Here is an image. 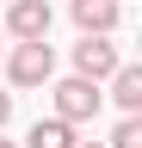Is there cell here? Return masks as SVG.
Returning <instances> with one entry per match:
<instances>
[{
    "mask_svg": "<svg viewBox=\"0 0 142 148\" xmlns=\"http://www.w3.org/2000/svg\"><path fill=\"white\" fill-rule=\"evenodd\" d=\"M49 74H56V49H49V37H19V49L6 56V80H12V86H43Z\"/></svg>",
    "mask_w": 142,
    "mask_h": 148,
    "instance_id": "6da1fadb",
    "label": "cell"
},
{
    "mask_svg": "<svg viewBox=\"0 0 142 148\" xmlns=\"http://www.w3.org/2000/svg\"><path fill=\"white\" fill-rule=\"evenodd\" d=\"M99 105H105L99 80H86V74H68V80H56V117L86 123V117H99Z\"/></svg>",
    "mask_w": 142,
    "mask_h": 148,
    "instance_id": "7a4b0ae2",
    "label": "cell"
},
{
    "mask_svg": "<svg viewBox=\"0 0 142 148\" xmlns=\"http://www.w3.org/2000/svg\"><path fill=\"white\" fill-rule=\"evenodd\" d=\"M111 68H117V43H111V31H86L80 43H74V74H86V80H105Z\"/></svg>",
    "mask_w": 142,
    "mask_h": 148,
    "instance_id": "3957f363",
    "label": "cell"
},
{
    "mask_svg": "<svg viewBox=\"0 0 142 148\" xmlns=\"http://www.w3.org/2000/svg\"><path fill=\"white\" fill-rule=\"evenodd\" d=\"M49 0H6V31L12 37H49Z\"/></svg>",
    "mask_w": 142,
    "mask_h": 148,
    "instance_id": "277c9868",
    "label": "cell"
},
{
    "mask_svg": "<svg viewBox=\"0 0 142 148\" xmlns=\"http://www.w3.org/2000/svg\"><path fill=\"white\" fill-rule=\"evenodd\" d=\"M74 25L80 31H117V18H123V0H74Z\"/></svg>",
    "mask_w": 142,
    "mask_h": 148,
    "instance_id": "5b68a950",
    "label": "cell"
},
{
    "mask_svg": "<svg viewBox=\"0 0 142 148\" xmlns=\"http://www.w3.org/2000/svg\"><path fill=\"white\" fill-rule=\"evenodd\" d=\"M25 148H74V123L68 117H37L31 136H25Z\"/></svg>",
    "mask_w": 142,
    "mask_h": 148,
    "instance_id": "8992f818",
    "label": "cell"
},
{
    "mask_svg": "<svg viewBox=\"0 0 142 148\" xmlns=\"http://www.w3.org/2000/svg\"><path fill=\"white\" fill-rule=\"evenodd\" d=\"M105 80H111V99H117L123 111H142V68H123V62H117Z\"/></svg>",
    "mask_w": 142,
    "mask_h": 148,
    "instance_id": "52a82bcc",
    "label": "cell"
},
{
    "mask_svg": "<svg viewBox=\"0 0 142 148\" xmlns=\"http://www.w3.org/2000/svg\"><path fill=\"white\" fill-rule=\"evenodd\" d=\"M111 148H142V117L136 111H123V123L111 130Z\"/></svg>",
    "mask_w": 142,
    "mask_h": 148,
    "instance_id": "ba28073f",
    "label": "cell"
},
{
    "mask_svg": "<svg viewBox=\"0 0 142 148\" xmlns=\"http://www.w3.org/2000/svg\"><path fill=\"white\" fill-rule=\"evenodd\" d=\"M12 123V92H0V130Z\"/></svg>",
    "mask_w": 142,
    "mask_h": 148,
    "instance_id": "9c48e42d",
    "label": "cell"
},
{
    "mask_svg": "<svg viewBox=\"0 0 142 148\" xmlns=\"http://www.w3.org/2000/svg\"><path fill=\"white\" fill-rule=\"evenodd\" d=\"M74 148H105V142H74Z\"/></svg>",
    "mask_w": 142,
    "mask_h": 148,
    "instance_id": "30bf717a",
    "label": "cell"
},
{
    "mask_svg": "<svg viewBox=\"0 0 142 148\" xmlns=\"http://www.w3.org/2000/svg\"><path fill=\"white\" fill-rule=\"evenodd\" d=\"M0 148H12V142H6V136H0Z\"/></svg>",
    "mask_w": 142,
    "mask_h": 148,
    "instance_id": "8fae6325",
    "label": "cell"
},
{
    "mask_svg": "<svg viewBox=\"0 0 142 148\" xmlns=\"http://www.w3.org/2000/svg\"><path fill=\"white\" fill-rule=\"evenodd\" d=\"M0 37H6V31H0Z\"/></svg>",
    "mask_w": 142,
    "mask_h": 148,
    "instance_id": "7c38bea8",
    "label": "cell"
}]
</instances>
